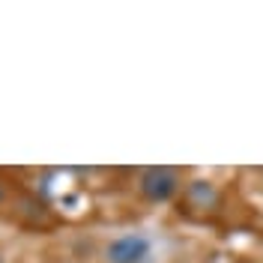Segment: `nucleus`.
<instances>
[{
  "label": "nucleus",
  "instance_id": "f03ea898",
  "mask_svg": "<svg viewBox=\"0 0 263 263\" xmlns=\"http://www.w3.org/2000/svg\"><path fill=\"white\" fill-rule=\"evenodd\" d=\"M180 189H182V177L177 167L156 164V167H147L138 177V192L149 203H167V200H174L180 195Z\"/></svg>",
  "mask_w": 263,
  "mask_h": 263
},
{
  "label": "nucleus",
  "instance_id": "7ed1b4c3",
  "mask_svg": "<svg viewBox=\"0 0 263 263\" xmlns=\"http://www.w3.org/2000/svg\"><path fill=\"white\" fill-rule=\"evenodd\" d=\"M185 195H189V200L195 206H215L218 203V192L213 189V182H206V180H195Z\"/></svg>",
  "mask_w": 263,
  "mask_h": 263
},
{
  "label": "nucleus",
  "instance_id": "20e7f679",
  "mask_svg": "<svg viewBox=\"0 0 263 263\" xmlns=\"http://www.w3.org/2000/svg\"><path fill=\"white\" fill-rule=\"evenodd\" d=\"M6 200V189H3V182H0V203Z\"/></svg>",
  "mask_w": 263,
  "mask_h": 263
},
{
  "label": "nucleus",
  "instance_id": "f257e3e1",
  "mask_svg": "<svg viewBox=\"0 0 263 263\" xmlns=\"http://www.w3.org/2000/svg\"><path fill=\"white\" fill-rule=\"evenodd\" d=\"M153 254H156V242L149 239V233H141V230L120 233L102 248L105 263H153Z\"/></svg>",
  "mask_w": 263,
  "mask_h": 263
},
{
  "label": "nucleus",
  "instance_id": "39448f33",
  "mask_svg": "<svg viewBox=\"0 0 263 263\" xmlns=\"http://www.w3.org/2000/svg\"><path fill=\"white\" fill-rule=\"evenodd\" d=\"M0 263H6V260H3V254H0Z\"/></svg>",
  "mask_w": 263,
  "mask_h": 263
}]
</instances>
